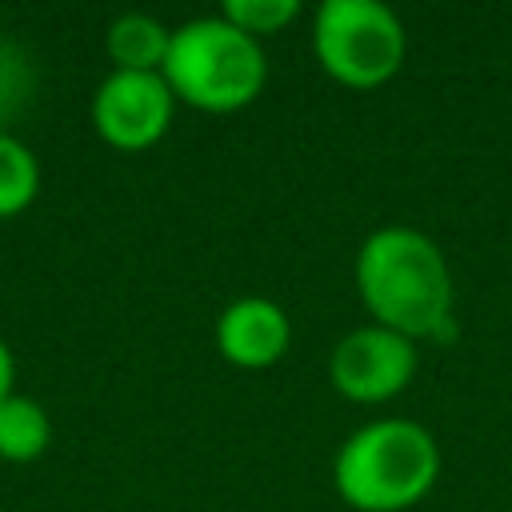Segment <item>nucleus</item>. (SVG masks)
Segmentation results:
<instances>
[{
  "mask_svg": "<svg viewBox=\"0 0 512 512\" xmlns=\"http://www.w3.org/2000/svg\"><path fill=\"white\" fill-rule=\"evenodd\" d=\"M176 104L200 112H240L268 84V56L260 40L224 16H196L172 28L168 60L160 68Z\"/></svg>",
  "mask_w": 512,
  "mask_h": 512,
  "instance_id": "7ed1b4c3",
  "label": "nucleus"
},
{
  "mask_svg": "<svg viewBox=\"0 0 512 512\" xmlns=\"http://www.w3.org/2000/svg\"><path fill=\"white\" fill-rule=\"evenodd\" d=\"M168 44H172V28L148 12L116 16L104 36V48H108L116 72H160L168 60Z\"/></svg>",
  "mask_w": 512,
  "mask_h": 512,
  "instance_id": "6e6552de",
  "label": "nucleus"
},
{
  "mask_svg": "<svg viewBox=\"0 0 512 512\" xmlns=\"http://www.w3.org/2000/svg\"><path fill=\"white\" fill-rule=\"evenodd\" d=\"M356 292L372 324L408 340H436L452 328V268L440 244L408 224H384L356 252Z\"/></svg>",
  "mask_w": 512,
  "mask_h": 512,
  "instance_id": "f257e3e1",
  "label": "nucleus"
},
{
  "mask_svg": "<svg viewBox=\"0 0 512 512\" xmlns=\"http://www.w3.org/2000/svg\"><path fill=\"white\" fill-rule=\"evenodd\" d=\"M36 188H40V164L32 148L0 132V220L24 212L36 200Z\"/></svg>",
  "mask_w": 512,
  "mask_h": 512,
  "instance_id": "9d476101",
  "label": "nucleus"
},
{
  "mask_svg": "<svg viewBox=\"0 0 512 512\" xmlns=\"http://www.w3.org/2000/svg\"><path fill=\"white\" fill-rule=\"evenodd\" d=\"M416 364H420L416 340H408L392 328H380V324H364V328L344 332L332 344L328 376L344 400L384 404L412 384Z\"/></svg>",
  "mask_w": 512,
  "mask_h": 512,
  "instance_id": "39448f33",
  "label": "nucleus"
},
{
  "mask_svg": "<svg viewBox=\"0 0 512 512\" xmlns=\"http://www.w3.org/2000/svg\"><path fill=\"white\" fill-rule=\"evenodd\" d=\"M48 440H52V420L40 400L20 396V392L0 400V460L8 464L40 460Z\"/></svg>",
  "mask_w": 512,
  "mask_h": 512,
  "instance_id": "1a4fd4ad",
  "label": "nucleus"
},
{
  "mask_svg": "<svg viewBox=\"0 0 512 512\" xmlns=\"http://www.w3.org/2000/svg\"><path fill=\"white\" fill-rule=\"evenodd\" d=\"M440 476V448L416 420H372L356 428L332 460V484L356 512H404Z\"/></svg>",
  "mask_w": 512,
  "mask_h": 512,
  "instance_id": "f03ea898",
  "label": "nucleus"
},
{
  "mask_svg": "<svg viewBox=\"0 0 512 512\" xmlns=\"http://www.w3.org/2000/svg\"><path fill=\"white\" fill-rule=\"evenodd\" d=\"M292 344L288 312L268 296H240L216 316V352L248 372L272 368Z\"/></svg>",
  "mask_w": 512,
  "mask_h": 512,
  "instance_id": "0eeeda50",
  "label": "nucleus"
},
{
  "mask_svg": "<svg viewBox=\"0 0 512 512\" xmlns=\"http://www.w3.org/2000/svg\"><path fill=\"white\" fill-rule=\"evenodd\" d=\"M176 112V96L160 72H108L92 96V128L120 152L152 148Z\"/></svg>",
  "mask_w": 512,
  "mask_h": 512,
  "instance_id": "423d86ee",
  "label": "nucleus"
},
{
  "mask_svg": "<svg viewBox=\"0 0 512 512\" xmlns=\"http://www.w3.org/2000/svg\"><path fill=\"white\" fill-rule=\"evenodd\" d=\"M312 56L344 88H380L408 56L400 16L380 0H324L312 16Z\"/></svg>",
  "mask_w": 512,
  "mask_h": 512,
  "instance_id": "20e7f679",
  "label": "nucleus"
},
{
  "mask_svg": "<svg viewBox=\"0 0 512 512\" xmlns=\"http://www.w3.org/2000/svg\"><path fill=\"white\" fill-rule=\"evenodd\" d=\"M12 384H16V360H12V348L0 340V400L12 396Z\"/></svg>",
  "mask_w": 512,
  "mask_h": 512,
  "instance_id": "f8f14e48",
  "label": "nucleus"
},
{
  "mask_svg": "<svg viewBox=\"0 0 512 512\" xmlns=\"http://www.w3.org/2000/svg\"><path fill=\"white\" fill-rule=\"evenodd\" d=\"M220 16L240 32H248L252 40H260L292 24L300 16V0H224Z\"/></svg>",
  "mask_w": 512,
  "mask_h": 512,
  "instance_id": "9b49d317",
  "label": "nucleus"
}]
</instances>
